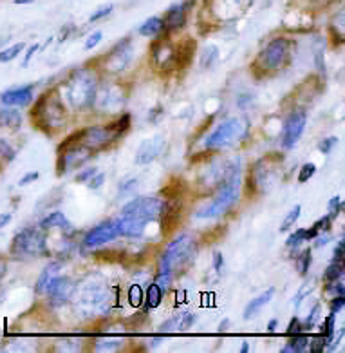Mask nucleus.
<instances>
[{
    "instance_id": "nucleus-1",
    "label": "nucleus",
    "mask_w": 345,
    "mask_h": 353,
    "mask_svg": "<svg viewBox=\"0 0 345 353\" xmlns=\"http://www.w3.org/2000/svg\"><path fill=\"white\" fill-rule=\"evenodd\" d=\"M240 196V169L239 165H228L222 174V185L216 198L210 203L205 205L196 212V218L199 219H213L221 218L226 212H230L235 203L239 201Z\"/></svg>"
},
{
    "instance_id": "nucleus-2",
    "label": "nucleus",
    "mask_w": 345,
    "mask_h": 353,
    "mask_svg": "<svg viewBox=\"0 0 345 353\" xmlns=\"http://www.w3.org/2000/svg\"><path fill=\"white\" fill-rule=\"evenodd\" d=\"M98 91L96 73L89 68L74 69L65 82V98L76 111H87L94 105Z\"/></svg>"
},
{
    "instance_id": "nucleus-3",
    "label": "nucleus",
    "mask_w": 345,
    "mask_h": 353,
    "mask_svg": "<svg viewBox=\"0 0 345 353\" xmlns=\"http://www.w3.org/2000/svg\"><path fill=\"white\" fill-rule=\"evenodd\" d=\"M197 254V243L190 234H182L176 237L167 247L165 254L161 256V266L159 270L168 272V274H178V270L185 268L192 261Z\"/></svg>"
},
{
    "instance_id": "nucleus-4",
    "label": "nucleus",
    "mask_w": 345,
    "mask_h": 353,
    "mask_svg": "<svg viewBox=\"0 0 345 353\" xmlns=\"http://www.w3.org/2000/svg\"><path fill=\"white\" fill-rule=\"evenodd\" d=\"M249 136V123L242 118H228L221 121L205 140L207 150H221L233 145L235 141H244Z\"/></svg>"
},
{
    "instance_id": "nucleus-5",
    "label": "nucleus",
    "mask_w": 345,
    "mask_h": 353,
    "mask_svg": "<svg viewBox=\"0 0 345 353\" xmlns=\"http://www.w3.org/2000/svg\"><path fill=\"white\" fill-rule=\"evenodd\" d=\"M10 254L14 257H43L49 256L45 230L25 227L13 236Z\"/></svg>"
},
{
    "instance_id": "nucleus-6",
    "label": "nucleus",
    "mask_w": 345,
    "mask_h": 353,
    "mask_svg": "<svg viewBox=\"0 0 345 353\" xmlns=\"http://www.w3.org/2000/svg\"><path fill=\"white\" fill-rule=\"evenodd\" d=\"M31 118L36 120L39 125H43L45 129H56V127H63L65 121V109H63L62 100L56 97V92H48L40 98L39 102L34 103L33 111H31Z\"/></svg>"
},
{
    "instance_id": "nucleus-7",
    "label": "nucleus",
    "mask_w": 345,
    "mask_h": 353,
    "mask_svg": "<svg viewBox=\"0 0 345 353\" xmlns=\"http://www.w3.org/2000/svg\"><path fill=\"white\" fill-rule=\"evenodd\" d=\"M165 199L154 198V196H139V198L130 199L129 203L121 208V218L136 219L141 223H150L161 218L165 208Z\"/></svg>"
},
{
    "instance_id": "nucleus-8",
    "label": "nucleus",
    "mask_w": 345,
    "mask_h": 353,
    "mask_svg": "<svg viewBox=\"0 0 345 353\" xmlns=\"http://www.w3.org/2000/svg\"><path fill=\"white\" fill-rule=\"evenodd\" d=\"M289 48H291V42L284 37H277V39L271 40L259 57L262 69H266V71L282 69L289 62Z\"/></svg>"
},
{
    "instance_id": "nucleus-9",
    "label": "nucleus",
    "mask_w": 345,
    "mask_h": 353,
    "mask_svg": "<svg viewBox=\"0 0 345 353\" xmlns=\"http://www.w3.org/2000/svg\"><path fill=\"white\" fill-rule=\"evenodd\" d=\"M120 236L121 232L118 219H109V221L100 223L94 228H91L89 232H85V236L82 239V245L85 248H98L101 245H105V243L114 241L116 237Z\"/></svg>"
},
{
    "instance_id": "nucleus-10",
    "label": "nucleus",
    "mask_w": 345,
    "mask_h": 353,
    "mask_svg": "<svg viewBox=\"0 0 345 353\" xmlns=\"http://www.w3.org/2000/svg\"><path fill=\"white\" fill-rule=\"evenodd\" d=\"M76 292V283L67 276H60L51 279L48 286H45V292L43 295L48 297L49 303L53 306H62L65 305L69 299H72V295Z\"/></svg>"
},
{
    "instance_id": "nucleus-11",
    "label": "nucleus",
    "mask_w": 345,
    "mask_h": 353,
    "mask_svg": "<svg viewBox=\"0 0 345 353\" xmlns=\"http://www.w3.org/2000/svg\"><path fill=\"white\" fill-rule=\"evenodd\" d=\"M306 123H307L306 111L291 112V114L288 117V120L284 121L282 134H280V145L288 150L297 145L298 140L302 138Z\"/></svg>"
},
{
    "instance_id": "nucleus-12",
    "label": "nucleus",
    "mask_w": 345,
    "mask_h": 353,
    "mask_svg": "<svg viewBox=\"0 0 345 353\" xmlns=\"http://www.w3.org/2000/svg\"><path fill=\"white\" fill-rule=\"evenodd\" d=\"M130 57H132L130 40L123 39L120 44H116V48L103 59V68H105L107 71H111V73H120V71H123V69L129 65Z\"/></svg>"
},
{
    "instance_id": "nucleus-13",
    "label": "nucleus",
    "mask_w": 345,
    "mask_h": 353,
    "mask_svg": "<svg viewBox=\"0 0 345 353\" xmlns=\"http://www.w3.org/2000/svg\"><path fill=\"white\" fill-rule=\"evenodd\" d=\"M165 145H167V140L165 136L158 134L152 136L149 140H145L141 145H139L138 152H136L134 163L136 165H149L152 163L156 158H159V154L165 150Z\"/></svg>"
},
{
    "instance_id": "nucleus-14",
    "label": "nucleus",
    "mask_w": 345,
    "mask_h": 353,
    "mask_svg": "<svg viewBox=\"0 0 345 353\" xmlns=\"http://www.w3.org/2000/svg\"><path fill=\"white\" fill-rule=\"evenodd\" d=\"M34 85H25V88L8 89L0 94V103L6 107H28L33 102Z\"/></svg>"
},
{
    "instance_id": "nucleus-15",
    "label": "nucleus",
    "mask_w": 345,
    "mask_h": 353,
    "mask_svg": "<svg viewBox=\"0 0 345 353\" xmlns=\"http://www.w3.org/2000/svg\"><path fill=\"white\" fill-rule=\"evenodd\" d=\"M165 31H178L187 24V10L181 4L168 8L163 19Z\"/></svg>"
},
{
    "instance_id": "nucleus-16",
    "label": "nucleus",
    "mask_w": 345,
    "mask_h": 353,
    "mask_svg": "<svg viewBox=\"0 0 345 353\" xmlns=\"http://www.w3.org/2000/svg\"><path fill=\"white\" fill-rule=\"evenodd\" d=\"M273 295H275V288H268L266 292H262L260 295H257L255 299L249 301L248 305H246L244 312H242V319L248 321V319H251V317H255V315L259 314L260 310L264 308V306L268 305L269 301L273 299Z\"/></svg>"
},
{
    "instance_id": "nucleus-17",
    "label": "nucleus",
    "mask_w": 345,
    "mask_h": 353,
    "mask_svg": "<svg viewBox=\"0 0 345 353\" xmlns=\"http://www.w3.org/2000/svg\"><path fill=\"white\" fill-rule=\"evenodd\" d=\"M39 228H42V230L62 228V230H67L69 232V230H72V225H71V221L65 218V214L60 212V210H54V212H51L49 216H45V218L39 223Z\"/></svg>"
},
{
    "instance_id": "nucleus-18",
    "label": "nucleus",
    "mask_w": 345,
    "mask_h": 353,
    "mask_svg": "<svg viewBox=\"0 0 345 353\" xmlns=\"http://www.w3.org/2000/svg\"><path fill=\"white\" fill-rule=\"evenodd\" d=\"M318 234H320V232H318L317 228H313V227H309V228H297V230H295V232H293L291 236L288 237V241H286V247L291 248L293 252H297L298 247H300L302 243L313 241V239H315V237H317Z\"/></svg>"
},
{
    "instance_id": "nucleus-19",
    "label": "nucleus",
    "mask_w": 345,
    "mask_h": 353,
    "mask_svg": "<svg viewBox=\"0 0 345 353\" xmlns=\"http://www.w3.org/2000/svg\"><path fill=\"white\" fill-rule=\"evenodd\" d=\"M60 270H62V263H60V261L49 263V265L42 270V274L39 276V279H36V285H34V292H36L39 295H42L43 292H45V286L51 283V279H53V277H56L58 274H60Z\"/></svg>"
},
{
    "instance_id": "nucleus-20",
    "label": "nucleus",
    "mask_w": 345,
    "mask_h": 353,
    "mask_svg": "<svg viewBox=\"0 0 345 353\" xmlns=\"http://www.w3.org/2000/svg\"><path fill=\"white\" fill-rule=\"evenodd\" d=\"M165 31V24L161 17H150L149 20H145L143 24L139 26L138 33L145 39H156Z\"/></svg>"
},
{
    "instance_id": "nucleus-21",
    "label": "nucleus",
    "mask_w": 345,
    "mask_h": 353,
    "mask_svg": "<svg viewBox=\"0 0 345 353\" xmlns=\"http://www.w3.org/2000/svg\"><path fill=\"white\" fill-rule=\"evenodd\" d=\"M22 125V112L14 107H2L0 109V127L6 129H19Z\"/></svg>"
},
{
    "instance_id": "nucleus-22",
    "label": "nucleus",
    "mask_w": 345,
    "mask_h": 353,
    "mask_svg": "<svg viewBox=\"0 0 345 353\" xmlns=\"http://www.w3.org/2000/svg\"><path fill=\"white\" fill-rule=\"evenodd\" d=\"M163 295H165V292L161 290V288H159L156 283H152V285L147 286V292H145V301H143L145 310L149 312V310L158 308V306L163 303Z\"/></svg>"
},
{
    "instance_id": "nucleus-23",
    "label": "nucleus",
    "mask_w": 345,
    "mask_h": 353,
    "mask_svg": "<svg viewBox=\"0 0 345 353\" xmlns=\"http://www.w3.org/2000/svg\"><path fill=\"white\" fill-rule=\"evenodd\" d=\"M307 344H309V335L306 332H300L297 335H289L288 346H284L282 353H300L306 352Z\"/></svg>"
},
{
    "instance_id": "nucleus-24",
    "label": "nucleus",
    "mask_w": 345,
    "mask_h": 353,
    "mask_svg": "<svg viewBox=\"0 0 345 353\" xmlns=\"http://www.w3.org/2000/svg\"><path fill=\"white\" fill-rule=\"evenodd\" d=\"M130 123H132V117H130L129 112H125V114H121L118 120L112 121L111 125L107 127H109V131H111L116 138H120V136H123L125 132L129 131Z\"/></svg>"
},
{
    "instance_id": "nucleus-25",
    "label": "nucleus",
    "mask_w": 345,
    "mask_h": 353,
    "mask_svg": "<svg viewBox=\"0 0 345 353\" xmlns=\"http://www.w3.org/2000/svg\"><path fill=\"white\" fill-rule=\"evenodd\" d=\"M123 346V341L118 337H105L94 341V350L96 352H118Z\"/></svg>"
},
{
    "instance_id": "nucleus-26",
    "label": "nucleus",
    "mask_w": 345,
    "mask_h": 353,
    "mask_svg": "<svg viewBox=\"0 0 345 353\" xmlns=\"http://www.w3.org/2000/svg\"><path fill=\"white\" fill-rule=\"evenodd\" d=\"M320 334L327 339V344L331 343L333 339H335L336 334V315L335 314H329L326 319L320 323ZM327 348V346H326Z\"/></svg>"
},
{
    "instance_id": "nucleus-27",
    "label": "nucleus",
    "mask_w": 345,
    "mask_h": 353,
    "mask_svg": "<svg viewBox=\"0 0 345 353\" xmlns=\"http://www.w3.org/2000/svg\"><path fill=\"white\" fill-rule=\"evenodd\" d=\"M344 277V263L333 261L331 265L327 266L324 272V281L326 283H333V281H340Z\"/></svg>"
},
{
    "instance_id": "nucleus-28",
    "label": "nucleus",
    "mask_w": 345,
    "mask_h": 353,
    "mask_svg": "<svg viewBox=\"0 0 345 353\" xmlns=\"http://www.w3.org/2000/svg\"><path fill=\"white\" fill-rule=\"evenodd\" d=\"M313 261V256H311V248H306L302 250L298 256H295V263H297V270L306 276L307 272H309V266H311Z\"/></svg>"
},
{
    "instance_id": "nucleus-29",
    "label": "nucleus",
    "mask_w": 345,
    "mask_h": 353,
    "mask_svg": "<svg viewBox=\"0 0 345 353\" xmlns=\"http://www.w3.org/2000/svg\"><path fill=\"white\" fill-rule=\"evenodd\" d=\"M217 59H219V48L217 46H207L201 54V68H211L217 62Z\"/></svg>"
},
{
    "instance_id": "nucleus-30",
    "label": "nucleus",
    "mask_w": 345,
    "mask_h": 353,
    "mask_svg": "<svg viewBox=\"0 0 345 353\" xmlns=\"http://www.w3.org/2000/svg\"><path fill=\"white\" fill-rule=\"evenodd\" d=\"M24 48H25L24 42H19V44L11 46V48L2 49V51H0V63H8L11 62V60H14L20 53H22V51H24Z\"/></svg>"
},
{
    "instance_id": "nucleus-31",
    "label": "nucleus",
    "mask_w": 345,
    "mask_h": 353,
    "mask_svg": "<svg viewBox=\"0 0 345 353\" xmlns=\"http://www.w3.org/2000/svg\"><path fill=\"white\" fill-rule=\"evenodd\" d=\"M300 212H302V207H300V205H295V207L288 212V216L284 218L282 225H280V232H288V230H291L293 225H295V223L298 221V218H300Z\"/></svg>"
},
{
    "instance_id": "nucleus-32",
    "label": "nucleus",
    "mask_w": 345,
    "mask_h": 353,
    "mask_svg": "<svg viewBox=\"0 0 345 353\" xmlns=\"http://www.w3.org/2000/svg\"><path fill=\"white\" fill-rule=\"evenodd\" d=\"M320 312H322V305L320 303H317V305L313 306V310L307 314V319L306 323H302V332H309V330H313L315 326L318 324V321H320Z\"/></svg>"
},
{
    "instance_id": "nucleus-33",
    "label": "nucleus",
    "mask_w": 345,
    "mask_h": 353,
    "mask_svg": "<svg viewBox=\"0 0 345 353\" xmlns=\"http://www.w3.org/2000/svg\"><path fill=\"white\" fill-rule=\"evenodd\" d=\"M145 301V294H143V288L139 285H132L129 288V303L134 308H139V306L143 305Z\"/></svg>"
},
{
    "instance_id": "nucleus-34",
    "label": "nucleus",
    "mask_w": 345,
    "mask_h": 353,
    "mask_svg": "<svg viewBox=\"0 0 345 353\" xmlns=\"http://www.w3.org/2000/svg\"><path fill=\"white\" fill-rule=\"evenodd\" d=\"M326 346H327V339L324 337L322 334L315 335V337H309V344H307V348L311 353H322L326 352Z\"/></svg>"
},
{
    "instance_id": "nucleus-35",
    "label": "nucleus",
    "mask_w": 345,
    "mask_h": 353,
    "mask_svg": "<svg viewBox=\"0 0 345 353\" xmlns=\"http://www.w3.org/2000/svg\"><path fill=\"white\" fill-rule=\"evenodd\" d=\"M0 158L6 161V163H10V161H13L14 158H17V150L11 147V143L8 140H4V138H0Z\"/></svg>"
},
{
    "instance_id": "nucleus-36",
    "label": "nucleus",
    "mask_w": 345,
    "mask_h": 353,
    "mask_svg": "<svg viewBox=\"0 0 345 353\" xmlns=\"http://www.w3.org/2000/svg\"><path fill=\"white\" fill-rule=\"evenodd\" d=\"M344 210V201H342L340 196H335V198L329 199L327 203V216L331 219H336L340 216V212Z\"/></svg>"
},
{
    "instance_id": "nucleus-37",
    "label": "nucleus",
    "mask_w": 345,
    "mask_h": 353,
    "mask_svg": "<svg viewBox=\"0 0 345 353\" xmlns=\"http://www.w3.org/2000/svg\"><path fill=\"white\" fill-rule=\"evenodd\" d=\"M315 172H317V165L313 163V161L304 163L302 169H300V174H298V183H306V181H309V179L315 176Z\"/></svg>"
},
{
    "instance_id": "nucleus-38",
    "label": "nucleus",
    "mask_w": 345,
    "mask_h": 353,
    "mask_svg": "<svg viewBox=\"0 0 345 353\" xmlns=\"http://www.w3.org/2000/svg\"><path fill=\"white\" fill-rule=\"evenodd\" d=\"M172 277H174L172 274H168V272H161V270H159L158 276L154 277V283H156V285H158L159 288H161V290L167 292L168 286L172 285Z\"/></svg>"
},
{
    "instance_id": "nucleus-39",
    "label": "nucleus",
    "mask_w": 345,
    "mask_h": 353,
    "mask_svg": "<svg viewBox=\"0 0 345 353\" xmlns=\"http://www.w3.org/2000/svg\"><path fill=\"white\" fill-rule=\"evenodd\" d=\"M179 321H181V314L174 315L172 319L165 321V323L159 326V334H170V332L179 330Z\"/></svg>"
},
{
    "instance_id": "nucleus-40",
    "label": "nucleus",
    "mask_w": 345,
    "mask_h": 353,
    "mask_svg": "<svg viewBox=\"0 0 345 353\" xmlns=\"http://www.w3.org/2000/svg\"><path fill=\"white\" fill-rule=\"evenodd\" d=\"M112 10H114V6H112V4L101 6V8H98V10L94 11V13H92L91 17H89V22H91V24H94V22H98V20L105 19V17L111 15Z\"/></svg>"
},
{
    "instance_id": "nucleus-41",
    "label": "nucleus",
    "mask_w": 345,
    "mask_h": 353,
    "mask_svg": "<svg viewBox=\"0 0 345 353\" xmlns=\"http://www.w3.org/2000/svg\"><path fill=\"white\" fill-rule=\"evenodd\" d=\"M336 145H338V138L336 136H329V138H326V140H322L318 143V150H320L322 154H329Z\"/></svg>"
},
{
    "instance_id": "nucleus-42",
    "label": "nucleus",
    "mask_w": 345,
    "mask_h": 353,
    "mask_svg": "<svg viewBox=\"0 0 345 353\" xmlns=\"http://www.w3.org/2000/svg\"><path fill=\"white\" fill-rule=\"evenodd\" d=\"M101 39H103V33H101V31H94V33H91L89 37H87L83 49H85V51H91V49H94L98 44H100Z\"/></svg>"
},
{
    "instance_id": "nucleus-43",
    "label": "nucleus",
    "mask_w": 345,
    "mask_h": 353,
    "mask_svg": "<svg viewBox=\"0 0 345 353\" xmlns=\"http://www.w3.org/2000/svg\"><path fill=\"white\" fill-rule=\"evenodd\" d=\"M331 227H333V219L329 218V216H322V218L318 219L315 225H313V228H317L320 234L322 232H329V230H331Z\"/></svg>"
},
{
    "instance_id": "nucleus-44",
    "label": "nucleus",
    "mask_w": 345,
    "mask_h": 353,
    "mask_svg": "<svg viewBox=\"0 0 345 353\" xmlns=\"http://www.w3.org/2000/svg\"><path fill=\"white\" fill-rule=\"evenodd\" d=\"M345 306V295H333L331 305H329V314H338Z\"/></svg>"
},
{
    "instance_id": "nucleus-45",
    "label": "nucleus",
    "mask_w": 345,
    "mask_h": 353,
    "mask_svg": "<svg viewBox=\"0 0 345 353\" xmlns=\"http://www.w3.org/2000/svg\"><path fill=\"white\" fill-rule=\"evenodd\" d=\"M194 323H196V314H194V312H185V314H181V321H179V330L192 328Z\"/></svg>"
},
{
    "instance_id": "nucleus-46",
    "label": "nucleus",
    "mask_w": 345,
    "mask_h": 353,
    "mask_svg": "<svg viewBox=\"0 0 345 353\" xmlns=\"http://www.w3.org/2000/svg\"><path fill=\"white\" fill-rule=\"evenodd\" d=\"M302 332V321L298 319V317H293L288 324V330H286V335H297Z\"/></svg>"
},
{
    "instance_id": "nucleus-47",
    "label": "nucleus",
    "mask_w": 345,
    "mask_h": 353,
    "mask_svg": "<svg viewBox=\"0 0 345 353\" xmlns=\"http://www.w3.org/2000/svg\"><path fill=\"white\" fill-rule=\"evenodd\" d=\"M105 183V174H101V172H96V174L92 176L89 181H87V187L91 190H98L101 187V185Z\"/></svg>"
},
{
    "instance_id": "nucleus-48",
    "label": "nucleus",
    "mask_w": 345,
    "mask_h": 353,
    "mask_svg": "<svg viewBox=\"0 0 345 353\" xmlns=\"http://www.w3.org/2000/svg\"><path fill=\"white\" fill-rule=\"evenodd\" d=\"M96 172H98L96 167H89V169H83L80 174H76V178L74 179H76V183H87V181L96 174Z\"/></svg>"
},
{
    "instance_id": "nucleus-49",
    "label": "nucleus",
    "mask_w": 345,
    "mask_h": 353,
    "mask_svg": "<svg viewBox=\"0 0 345 353\" xmlns=\"http://www.w3.org/2000/svg\"><path fill=\"white\" fill-rule=\"evenodd\" d=\"M326 292H329V294L333 295H344L345 286L344 283H340V281H333V283H327L326 285Z\"/></svg>"
},
{
    "instance_id": "nucleus-50",
    "label": "nucleus",
    "mask_w": 345,
    "mask_h": 353,
    "mask_svg": "<svg viewBox=\"0 0 345 353\" xmlns=\"http://www.w3.org/2000/svg\"><path fill=\"white\" fill-rule=\"evenodd\" d=\"M344 257H345V239H344V237H342L340 241L336 243L335 256H333V261L344 263Z\"/></svg>"
},
{
    "instance_id": "nucleus-51",
    "label": "nucleus",
    "mask_w": 345,
    "mask_h": 353,
    "mask_svg": "<svg viewBox=\"0 0 345 353\" xmlns=\"http://www.w3.org/2000/svg\"><path fill=\"white\" fill-rule=\"evenodd\" d=\"M136 183H138V179L136 178H127V179H123L120 185H118V190H120V194H123V192H127V190L134 189Z\"/></svg>"
},
{
    "instance_id": "nucleus-52",
    "label": "nucleus",
    "mask_w": 345,
    "mask_h": 353,
    "mask_svg": "<svg viewBox=\"0 0 345 353\" xmlns=\"http://www.w3.org/2000/svg\"><path fill=\"white\" fill-rule=\"evenodd\" d=\"M39 176L40 174H39V172H36V170H33V172H28V174L22 176V178L19 179V185H20V187H25V185L36 181V179H39Z\"/></svg>"
},
{
    "instance_id": "nucleus-53",
    "label": "nucleus",
    "mask_w": 345,
    "mask_h": 353,
    "mask_svg": "<svg viewBox=\"0 0 345 353\" xmlns=\"http://www.w3.org/2000/svg\"><path fill=\"white\" fill-rule=\"evenodd\" d=\"M40 51V46L39 44H33L29 46V49L25 51V57H24V62H22V68H28V63L31 62V59H33L34 53H39Z\"/></svg>"
},
{
    "instance_id": "nucleus-54",
    "label": "nucleus",
    "mask_w": 345,
    "mask_h": 353,
    "mask_svg": "<svg viewBox=\"0 0 345 353\" xmlns=\"http://www.w3.org/2000/svg\"><path fill=\"white\" fill-rule=\"evenodd\" d=\"M222 266H224V257H222L221 252H216L213 254V268H216L217 274H221Z\"/></svg>"
},
{
    "instance_id": "nucleus-55",
    "label": "nucleus",
    "mask_w": 345,
    "mask_h": 353,
    "mask_svg": "<svg viewBox=\"0 0 345 353\" xmlns=\"http://www.w3.org/2000/svg\"><path fill=\"white\" fill-rule=\"evenodd\" d=\"M11 219H13V214L11 212H2L0 214V228L8 227L11 223Z\"/></svg>"
},
{
    "instance_id": "nucleus-56",
    "label": "nucleus",
    "mask_w": 345,
    "mask_h": 353,
    "mask_svg": "<svg viewBox=\"0 0 345 353\" xmlns=\"http://www.w3.org/2000/svg\"><path fill=\"white\" fill-rule=\"evenodd\" d=\"M6 274H8V259L4 256H0V281L4 279Z\"/></svg>"
},
{
    "instance_id": "nucleus-57",
    "label": "nucleus",
    "mask_w": 345,
    "mask_h": 353,
    "mask_svg": "<svg viewBox=\"0 0 345 353\" xmlns=\"http://www.w3.org/2000/svg\"><path fill=\"white\" fill-rule=\"evenodd\" d=\"M251 100H253V98L249 97V94H240L239 100H237V105H239L240 109H246V103H251Z\"/></svg>"
},
{
    "instance_id": "nucleus-58",
    "label": "nucleus",
    "mask_w": 345,
    "mask_h": 353,
    "mask_svg": "<svg viewBox=\"0 0 345 353\" xmlns=\"http://www.w3.org/2000/svg\"><path fill=\"white\" fill-rule=\"evenodd\" d=\"M159 114H163V109H161V107H156V109H152V112H150V117H149V121L156 123V121H158Z\"/></svg>"
},
{
    "instance_id": "nucleus-59",
    "label": "nucleus",
    "mask_w": 345,
    "mask_h": 353,
    "mask_svg": "<svg viewBox=\"0 0 345 353\" xmlns=\"http://www.w3.org/2000/svg\"><path fill=\"white\" fill-rule=\"evenodd\" d=\"M185 301H187V292L185 290L176 292V305H182Z\"/></svg>"
},
{
    "instance_id": "nucleus-60",
    "label": "nucleus",
    "mask_w": 345,
    "mask_h": 353,
    "mask_svg": "<svg viewBox=\"0 0 345 353\" xmlns=\"http://www.w3.org/2000/svg\"><path fill=\"white\" fill-rule=\"evenodd\" d=\"M277 326H278V321L277 319L269 321V323H268V332H269V334H273L275 330H277Z\"/></svg>"
},
{
    "instance_id": "nucleus-61",
    "label": "nucleus",
    "mask_w": 345,
    "mask_h": 353,
    "mask_svg": "<svg viewBox=\"0 0 345 353\" xmlns=\"http://www.w3.org/2000/svg\"><path fill=\"white\" fill-rule=\"evenodd\" d=\"M228 326H230V321L224 319L221 324H219V332H226V330H228Z\"/></svg>"
},
{
    "instance_id": "nucleus-62",
    "label": "nucleus",
    "mask_w": 345,
    "mask_h": 353,
    "mask_svg": "<svg viewBox=\"0 0 345 353\" xmlns=\"http://www.w3.org/2000/svg\"><path fill=\"white\" fill-rule=\"evenodd\" d=\"M13 2L19 6H25V4H33L34 0H13Z\"/></svg>"
},
{
    "instance_id": "nucleus-63",
    "label": "nucleus",
    "mask_w": 345,
    "mask_h": 353,
    "mask_svg": "<svg viewBox=\"0 0 345 353\" xmlns=\"http://www.w3.org/2000/svg\"><path fill=\"white\" fill-rule=\"evenodd\" d=\"M249 352V343L240 344V353H248Z\"/></svg>"
}]
</instances>
